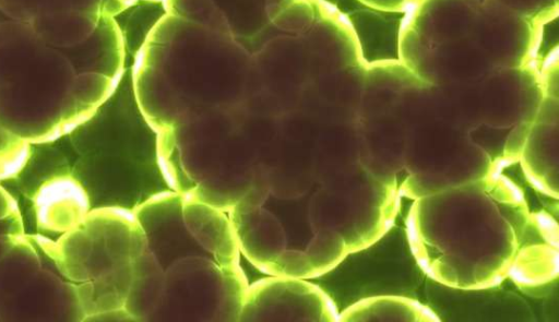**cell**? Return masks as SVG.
<instances>
[{
	"label": "cell",
	"instance_id": "obj_1",
	"mask_svg": "<svg viewBox=\"0 0 559 322\" xmlns=\"http://www.w3.org/2000/svg\"><path fill=\"white\" fill-rule=\"evenodd\" d=\"M496 163L480 179L418 198L407 217L416 260L441 284L486 288L509 276L533 225L522 191Z\"/></svg>",
	"mask_w": 559,
	"mask_h": 322
},
{
	"label": "cell",
	"instance_id": "obj_2",
	"mask_svg": "<svg viewBox=\"0 0 559 322\" xmlns=\"http://www.w3.org/2000/svg\"><path fill=\"white\" fill-rule=\"evenodd\" d=\"M250 55L234 40L173 15L148 35L133 68L136 105L157 132L243 104Z\"/></svg>",
	"mask_w": 559,
	"mask_h": 322
},
{
	"label": "cell",
	"instance_id": "obj_3",
	"mask_svg": "<svg viewBox=\"0 0 559 322\" xmlns=\"http://www.w3.org/2000/svg\"><path fill=\"white\" fill-rule=\"evenodd\" d=\"M143 229V258L159 288L150 322L238 321L248 281L238 265L227 264L190 232L182 198L157 195L135 211Z\"/></svg>",
	"mask_w": 559,
	"mask_h": 322
},
{
	"label": "cell",
	"instance_id": "obj_4",
	"mask_svg": "<svg viewBox=\"0 0 559 322\" xmlns=\"http://www.w3.org/2000/svg\"><path fill=\"white\" fill-rule=\"evenodd\" d=\"M240 107L204 111L157 133L159 162L173 191L228 211L249 190L269 141Z\"/></svg>",
	"mask_w": 559,
	"mask_h": 322
},
{
	"label": "cell",
	"instance_id": "obj_5",
	"mask_svg": "<svg viewBox=\"0 0 559 322\" xmlns=\"http://www.w3.org/2000/svg\"><path fill=\"white\" fill-rule=\"evenodd\" d=\"M57 266L75 287L85 321H97L124 305L133 278V264L145 237L132 211L92 208L73 228L47 236Z\"/></svg>",
	"mask_w": 559,
	"mask_h": 322
},
{
	"label": "cell",
	"instance_id": "obj_6",
	"mask_svg": "<svg viewBox=\"0 0 559 322\" xmlns=\"http://www.w3.org/2000/svg\"><path fill=\"white\" fill-rule=\"evenodd\" d=\"M82 156L71 172L85 189L92 208L133 211L171 190L159 162L157 132L145 121L139 129L82 140Z\"/></svg>",
	"mask_w": 559,
	"mask_h": 322
},
{
	"label": "cell",
	"instance_id": "obj_7",
	"mask_svg": "<svg viewBox=\"0 0 559 322\" xmlns=\"http://www.w3.org/2000/svg\"><path fill=\"white\" fill-rule=\"evenodd\" d=\"M0 322H84L75 287L57 266L47 236L26 231L0 259Z\"/></svg>",
	"mask_w": 559,
	"mask_h": 322
},
{
	"label": "cell",
	"instance_id": "obj_8",
	"mask_svg": "<svg viewBox=\"0 0 559 322\" xmlns=\"http://www.w3.org/2000/svg\"><path fill=\"white\" fill-rule=\"evenodd\" d=\"M311 79V61L304 37L277 36L250 55L243 105L281 117L299 106Z\"/></svg>",
	"mask_w": 559,
	"mask_h": 322
},
{
	"label": "cell",
	"instance_id": "obj_9",
	"mask_svg": "<svg viewBox=\"0 0 559 322\" xmlns=\"http://www.w3.org/2000/svg\"><path fill=\"white\" fill-rule=\"evenodd\" d=\"M239 321H338L330 296L305 278L269 275L248 286Z\"/></svg>",
	"mask_w": 559,
	"mask_h": 322
},
{
	"label": "cell",
	"instance_id": "obj_10",
	"mask_svg": "<svg viewBox=\"0 0 559 322\" xmlns=\"http://www.w3.org/2000/svg\"><path fill=\"white\" fill-rule=\"evenodd\" d=\"M409 70L423 80L439 84H463L485 79L493 67L468 36L440 44H427L411 29Z\"/></svg>",
	"mask_w": 559,
	"mask_h": 322
},
{
	"label": "cell",
	"instance_id": "obj_11",
	"mask_svg": "<svg viewBox=\"0 0 559 322\" xmlns=\"http://www.w3.org/2000/svg\"><path fill=\"white\" fill-rule=\"evenodd\" d=\"M469 37L493 69L521 68L533 43L527 17L489 0H483Z\"/></svg>",
	"mask_w": 559,
	"mask_h": 322
},
{
	"label": "cell",
	"instance_id": "obj_12",
	"mask_svg": "<svg viewBox=\"0 0 559 322\" xmlns=\"http://www.w3.org/2000/svg\"><path fill=\"white\" fill-rule=\"evenodd\" d=\"M32 206L39 234L57 237L73 228L92 210L85 189L68 171L52 174L41 181L33 193Z\"/></svg>",
	"mask_w": 559,
	"mask_h": 322
},
{
	"label": "cell",
	"instance_id": "obj_13",
	"mask_svg": "<svg viewBox=\"0 0 559 322\" xmlns=\"http://www.w3.org/2000/svg\"><path fill=\"white\" fill-rule=\"evenodd\" d=\"M480 0H421L414 13L412 31L433 45L468 37Z\"/></svg>",
	"mask_w": 559,
	"mask_h": 322
},
{
	"label": "cell",
	"instance_id": "obj_14",
	"mask_svg": "<svg viewBox=\"0 0 559 322\" xmlns=\"http://www.w3.org/2000/svg\"><path fill=\"white\" fill-rule=\"evenodd\" d=\"M182 216L190 232L206 250L227 264H240V251L227 211L183 195Z\"/></svg>",
	"mask_w": 559,
	"mask_h": 322
},
{
	"label": "cell",
	"instance_id": "obj_15",
	"mask_svg": "<svg viewBox=\"0 0 559 322\" xmlns=\"http://www.w3.org/2000/svg\"><path fill=\"white\" fill-rule=\"evenodd\" d=\"M301 36L310 56L312 77L358 63L354 35L335 17L316 15L311 27Z\"/></svg>",
	"mask_w": 559,
	"mask_h": 322
},
{
	"label": "cell",
	"instance_id": "obj_16",
	"mask_svg": "<svg viewBox=\"0 0 559 322\" xmlns=\"http://www.w3.org/2000/svg\"><path fill=\"white\" fill-rule=\"evenodd\" d=\"M102 14L70 9L39 10L29 21L40 39L51 48H73L96 32Z\"/></svg>",
	"mask_w": 559,
	"mask_h": 322
},
{
	"label": "cell",
	"instance_id": "obj_17",
	"mask_svg": "<svg viewBox=\"0 0 559 322\" xmlns=\"http://www.w3.org/2000/svg\"><path fill=\"white\" fill-rule=\"evenodd\" d=\"M523 170L542 192L557 198V126L539 121L521 148Z\"/></svg>",
	"mask_w": 559,
	"mask_h": 322
},
{
	"label": "cell",
	"instance_id": "obj_18",
	"mask_svg": "<svg viewBox=\"0 0 559 322\" xmlns=\"http://www.w3.org/2000/svg\"><path fill=\"white\" fill-rule=\"evenodd\" d=\"M48 46L29 22H0V88L12 82Z\"/></svg>",
	"mask_w": 559,
	"mask_h": 322
},
{
	"label": "cell",
	"instance_id": "obj_19",
	"mask_svg": "<svg viewBox=\"0 0 559 322\" xmlns=\"http://www.w3.org/2000/svg\"><path fill=\"white\" fill-rule=\"evenodd\" d=\"M428 308L419 302L395 296L362 299L338 313V321H436Z\"/></svg>",
	"mask_w": 559,
	"mask_h": 322
},
{
	"label": "cell",
	"instance_id": "obj_20",
	"mask_svg": "<svg viewBox=\"0 0 559 322\" xmlns=\"http://www.w3.org/2000/svg\"><path fill=\"white\" fill-rule=\"evenodd\" d=\"M557 240L542 238L540 241L533 242L527 236L509 276L522 287H537L557 276Z\"/></svg>",
	"mask_w": 559,
	"mask_h": 322
},
{
	"label": "cell",
	"instance_id": "obj_21",
	"mask_svg": "<svg viewBox=\"0 0 559 322\" xmlns=\"http://www.w3.org/2000/svg\"><path fill=\"white\" fill-rule=\"evenodd\" d=\"M169 15L206 29L233 35L230 25L212 0H163Z\"/></svg>",
	"mask_w": 559,
	"mask_h": 322
},
{
	"label": "cell",
	"instance_id": "obj_22",
	"mask_svg": "<svg viewBox=\"0 0 559 322\" xmlns=\"http://www.w3.org/2000/svg\"><path fill=\"white\" fill-rule=\"evenodd\" d=\"M265 12L277 28L292 35L305 34L316 19L309 0H265Z\"/></svg>",
	"mask_w": 559,
	"mask_h": 322
},
{
	"label": "cell",
	"instance_id": "obj_23",
	"mask_svg": "<svg viewBox=\"0 0 559 322\" xmlns=\"http://www.w3.org/2000/svg\"><path fill=\"white\" fill-rule=\"evenodd\" d=\"M31 155L32 145L0 122V182L16 178L26 167Z\"/></svg>",
	"mask_w": 559,
	"mask_h": 322
},
{
	"label": "cell",
	"instance_id": "obj_24",
	"mask_svg": "<svg viewBox=\"0 0 559 322\" xmlns=\"http://www.w3.org/2000/svg\"><path fill=\"white\" fill-rule=\"evenodd\" d=\"M25 232V225L19 203L0 182V259Z\"/></svg>",
	"mask_w": 559,
	"mask_h": 322
},
{
	"label": "cell",
	"instance_id": "obj_25",
	"mask_svg": "<svg viewBox=\"0 0 559 322\" xmlns=\"http://www.w3.org/2000/svg\"><path fill=\"white\" fill-rule=\"evenodd\" d=\"M44 0H0V10L10 19L29 22Z\"/></svg>",
	"mask_w": 559,
	"mask_h": 322
},
{
	"label": "cell",
	"instance_id": "obj_26",
	"mask_svg": "<svg viewBox=\"0 0 559 322\" xmlns=\"http://www.w3.org/2000/svg\"><path fill=\"white\" fill-rule=\"evenodd\" d=\"M519 15L530 17L551 7L556 0H489Z\"/></svg>",
	"mask_w": 559,
	"mask_h": 322
},
{
	"label": "cell",
	"instance_id": "obj_27",
	"mask_svg": "<svg viewBox=\"0 0 559 322\" xmlns=\"http://www.w3.org/2000/svg\"><path fill=\"white\" fill-rule=\"evenodd\" d=\"M102 7L103 0H44L38 11L70 9L85 13L102 14Z\"/></svg>",
	"mask_w": 559,
	"mask_h": 322
},
{
	"label": "cell",
	"instance_id": "obj_28",
	"mask_svg": "<svg viewBox=\"0 0 559 322\" xmlns=\"http://www.w3.org/2000/svg\"><path fill=\"white\" fill-rule=\"evenodd\" d=\"M366 4L380 10H397L403 8L409 0H360Z\"/></svg>",
	"mask_w": 559,
	"mask_h": 322
},
{
	"label": "cell",
	"instance_id": "obj_29",
	"mask_svg": "<svg viewBox=\"0 0 559 322\" xmlns=\"http://www.w3.org/2000/svg\"><path fill=\"white\" fill-rule=\"evenodd\" d=\"M119 3H122V4H131L133 3L135 0H117Z\"/></svg>",
	"mask_w": 559,
	"mask_h": 322
}]
</instances>
